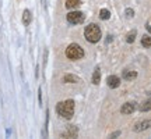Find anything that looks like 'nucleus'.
Wrapping results in <instances>:
<instances>
[{
  "instance_id": "f257e3e1",
  "label": "nucleus",
  "mask_w": 151,
  "mask_h": 139,
  "mask_svg": "<svg viewBox=\"0 0 151 139\" xmlns=\"http://www.w3.org/2000/svg\"><path fill=\"white\" fill-rule=\"evenodd\" d=\"M56 113L59 114L60 117L70 120L74 114V100H65V102H59L56 104Z\"/></svg>"
},
{
  "instance_id": "f03ea898",
  "label": "nucleus",
  "mask_w": 151,
  "mask_h": 139,
  "mask_svg": "<svg viewBox=\"0 0 151 139\" xmlns=\"http://www.w3.org/2000/svg\"><path fill=\"white\" fill-rule=\"evenodd\" d=\"M84 35H86V39L90 43H97L101 39V28L98 27L97 24H90L86 27Z\"/></svg>"
},
{
  "instance_id": "7ed1b4c3",
  "label": "nucleus",
  "mask_w": 151,
  "mask_h": 139,
  "mask_svg": "<svg viewBox=\"0 0 151 139\" xmlns=\"http://www.w3.org/2000/svg\"><path fill=\"white\" fill-rule=\"evenodd\" d=\"M66 57L70 60H80L84 57V50L80 45L77 43H71L66 49Z\"/></svg>"
},
{
  "instance_id": "20e7f679",
  "label": "nucleus",
  "mask_w": 151,
  "mask_h": 139,
  "mask_svg": "<svg viewBox=\"0 0 151 139\" xmlns=\"http://www.w3.org/2000/svg\"><path fill=\"white\" fill-rule=\"evenodd\" d=\"M67 21L70 22V24H73V25H76V24H81V22L84 21V18H86V16L81 13V11H71V13H69L67 14Z\"/></svg>"
},
{
  "instance_id": "39448f33",
  "label": "nucleus",
  "mask_w": 151,
  "mask_h": 139,
  "mask_svg": "<svg viewBox=\"0 0 151 139\" xmlns=\"http://www.w3.org/2000/svg\"><path fill=\"white\" fill-rule=\"evenodd\" d=\"M148 128H151V118L137 123L133 129H134V132H141V131H146V129H148Z\"/></svg>"
},
{
  "instance_id": "423d86ee",
  "label": "nucleus",
  "mask_w": 151,
  "mask_h": 139,
  "mask_svg": "<svg viewBox=\"0 0 151 139\" xmlns=\"http://www.w3.org/2000/svg\"><path fill=\"white\" fill-rule=\"evenodd\" d=\"M136 107H137L136 106V102H127L120 107V113L122 114H132L136 110Z\"/></svg>"
},
{
  "instance_id": "0eeeda50",
  "label": "nucleus",
  "mask_w": 151,
  "mask_h": 139,
  "mask_svg": "<svg viewBox=\"0 0 151 139\" xmlns=\"http://www.w3.org/2000/svg\"><path fill=\"white\" fill-rule=\"evenodd\" d=\"M106 84L111 89H116L119 85H120V79H119V77L116 75H109L108 78H106Z\"/></svg>"
},
{
  "instance_id": "6e6552de",
  "label": "nucleus",
  "mask_w": 151,
  "mask_h": 139,
  "mask_svg": "<svg viewBox=\"0 0 151 139\" xmlns=\"http://www.w3.org/2000/svg\"><path fill=\"white\" fill-rule=\"evenodd\" d=\"M62 136H65V138H76V136H77V128H76L74 125H69L67 131L63 132Z\"/></svg>"
},
{
  "instance_id": "1a4fd4ad",
  "label": "nucleus",
  "mask_w": 151,
  "mask_h": 139,
  "mask_svg": "<svg viewBox=\"0 0 151 139\" xmlns=\"http://www.w3.org/2000/svg\"><path fill=\"white\" fill-rule=\"evenodd\" d=\"M31 21H32V14H31V11L24 10V13H22V24H24V25H29Z\"/></svg>"
},
{
  "instance_id": "9d476101",
  "label": "nucleus",
  "mask_w": 151,
  "mask_h": 139,
  "mask_svg": "<svg viewBox=\"0 0 151 139\" xmlns=\"http://www.w3.org/2000/svg\"><path fill=\"white\" fill-rule=\"evenodd\" d=\"M137 78V72L136 71H129V70H124L123 71V79L126 81H133Z\"/></svg>"
},
{
  "instance_id": "9b49d317",
  "label": "nucleus",
  "mask_w": 151,
  "mask_h": 139,
  "mask_svg": "<svg viewBox=\"0 0 151 139\" xmlns=\"http://www.w3.org/2000/svg\"><path fill=\"white\" fill-rule=\"evenodd\" d=\"M63 82H66V84H74V82H80V78L73 74H66L63 77Z\"/></svg>"
},
{
  "instance_id": "f8f14e48",
  "label": "nucleus",
  "mask_w": 151,
  "mask_h": 139,
  "mask_svg": "<svg viewBox=\"0 0 151 139\" xmlns=\"http://www.w3.org/2000/svg\"><path fill=\"white\" fill-rule=\"evenodd\" d=\"M99 81H101V71H99V68L97 67V68L94 70V74H92V84H94V85H98Z\"/></svg>"
},
{
  "instance_id": "ddd939ff",
  "label": "nucleus",
  "mask_w": 151,
  "mask_h": 139,
  "mask_svg": "<svg viewBox=\"0 0 151 139\" xmlns=\"http://www.w3.org/2000/svg\"><path fill=\"white\" fill-rule=\"evenodd\" d=\"M139 109H140V111H150L151 110V99H147L146 102H143L140 104V107H139Z\"/></svg>"
},
{
  "instance_id": "4468645a",
  "label": "nucleus",
  "mask_w": 151,
  "mask_h": 139,
  "mask_svg": "<svg viewBox=\"0 0 151 139\" xmlns=\"http://www.w3.org/2000/svg\"><path fill=\"white\" fill-rule=\"evenodd\" d=\"M81 4V0H66V7L67 9H76Z\"/></svg>"
},
{
  "instance_id": "2eb2a0df",
  "label": "nucleus",
  "mask_w": 151,
  "mask_h": 139,
  "mask_svg": "<svg viewBox=\"0 0 151 139\" xmlns=\"http://www.w3.org/2000/svg\"><path fill=\"white\" fill-rule=\"evenodd\" d=\"M136 35H137V31L136 29H132L129 33H127V36H126V42L127 43H133L136 39Z\"/></svg>"
},
{
  "instance_id": "dca6fc26",
  "label": "nucleus",
  "mask_w": 151,
  "mask_h": 139,
  "mask_svg": "<svg viewBox=\"0 0 151 139\" xmlns=\"http://www.w3.org/2000/svg\"><path fill=\"white\" fill-rule=\"evenodd\" d=\"M141 45H143L144 48H150L151 46V36L150 35H144V36L141 38Z\"/></svg>"
},
{
  "instance_id": "f3484780",
  "label": "nucleus",
  "mask_w": 151,
  "mask_h": 139,
  "mask_svg": "<svg viewBox=\"0 0 151 139\" xmlns=\"http://www.w3.org/2000/svg\"><path fill=\"white\" fill-rule=\"evenodd\" d=\"M109 17H111V13L106 9H102V10L99 11V18L101 20H109Z\"/></svg>"
},
{
  "instance_id": "a211bd4d",
  "label": "nucleus",
  "mask_w": 151,
  "mask_h": 139,
  "mask_svg": "<svg viewBox=\"0 0 151 139\" xmlns=\"http://www.w3.org/2000/svg\"><path fill=\"white\" fill-rule=\"evenodd\" d=\"M133 16H134V10H133V9H126V17H127V18H132Z\"/></svg>"
},
{
  "instance_id": "6ab92c4d",
  "label": "nucleus",
  "mask_w": 151,
  "mask_h": 139,
  "mask_svg": "<svg viewBox=\"0 0 151 139\" xmlns=\"http://www.w3.org/2000/svg\"><path fill=\"white\" fill-rule=\"evenodd\" d=\"M122 134V132H120V131H116V132H113L112 135H111V138H116V136H119V135Z\"/></svg>"
}]
</instances>
